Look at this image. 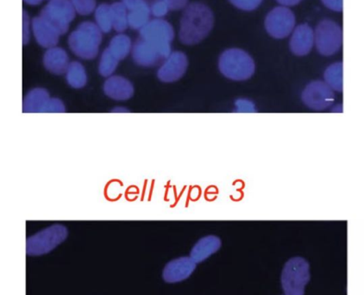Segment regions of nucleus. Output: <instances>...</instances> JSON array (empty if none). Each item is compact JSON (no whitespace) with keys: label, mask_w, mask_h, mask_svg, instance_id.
<instances>
[{"label":"nucleus","mask_w":364,"mask_h":295,"mask_svg":"<svg viewBox=\"0 0 364 295\" xmlns=\"http://www.w3.org/2000/svg\"><path fill=\"white\" fill-rule=\"evenodd\" d=\"M111 53L119 61L125 59L132 50V41L128 36L120 34L113 37L108 47Z\"/></svg>","instance_id":"23"},{"label":"nucleus","mask_w":364,"mask_h":295,"mask_svg":"<svg viewBox=\"0 0 364 295\" xmlns=\"http://www.w3.org/2000/svg\"><path fill=\"white\" fill-rule=\"evenodd\" d=\"M221 247V240L216 236H207L195 243L191 250L190 256L196 263L203 262L204 260L217 252Z\"/></svg>","instance_id":"20"},{"label":"nucleus","mask_w":364,"mask_h":295,"mask_svg":"<svg viewBox=\"0 0 364 295\" xmlns=\"http://www.w3.org/2000/svg\"><path fill=\"white\" fill-rule=\"evenodd\" d=\"M325 8L332 10L333 12L343 11V0H321Z\"/></svg>","instance_id":"30"},{"label":"nucleus","mask_w":364,"mask_h":295,"mask_svg":"<svg viewBox=\"0 0 364 295\" xmlns=\"http://www.w3.org/2000/svg\"><path fill=\"white\" fill-rule=\"evenodd\" d=\"M170 10L163 0H157L150 8L151 14L157 17V18H163V17L166 16Z\"/></svg>","instance_id":"29"},{"label":"nucleus","mask_w":364,"mask_h":295,"mask_svg":"<svg viewBox=\"0 0 364 295\" xmlns=\"http://www.w3.org/2000/svg\"><path fill=\"white\" fill-rule=\"evenodd\" d=\"M128 11V25L133 30H141L150 21V8L145 0H122Z\"/></svg>","instance_id":"16"},{"label":"nucleus","mask_w":364,"mask_h":295,"mask_svg":"<svg viewBox=\"0 0 364 295\" xmlns=\"http://www.w3.org/2000/svg\"><path fill=\"white\" fill-rule=\"evenodd\" d=\"M70 64V57L61 48H51L44 54L43 65L50 73L57 75L66 74Z\"/></svg>","instance_id":"19"},{"label":"nucleus","mask_w":364,"mask_h":295,"mask_svg":"<svg viewBox=\"0 0 364 295\" xmlns=\"http://www.w3.org/2000/svg\"><path fill=\"white\" fill-rule=\"evenodd\" d=\"M132 57L137 65L144 68L153 67L164 59L163 54L156 46L142 39L136 41L134 44Z\"/></svg>","instance_id":"15"},{"label":"nucleus","mask_w":364,"mask_h":295,"mask_svg":"<svg viewBox=\"0 0 364 295\" xmlns=\"http://www.w3.org/2000/svg\"><path fill=\"white\" fill-rule=\"evenodd\" d=\"M174 37L173 27L163 19L151 20L140 30V39L156 46L165 60L171 54V43Z\"/></svg>","instance_id":"6"},{"label":"nucleus","mask_w":364,"mask_h":295,"mask_svg":"<svg viewBox=\"0 0 364 295\" xmlns=\"http://www.w3.org/2000/svg\"><path fill=\"white\" fill-rule=\"evenodd\" d=\"M334 94L325 82L312 81L304 89L302 101L305 105L317 111L329 108L334 101Z\"/></svg>","instance_id":"10"},{"label":"nucleus","mask_w":364,"mask_h":295,"mask_svg":"<svg viewBox=\"0 0 364 295\" xmlns=\"http://www.w3.org/2000/svg\"><path fill=\"white\" fill-rule=\"evenodd\" d=\"M295 22V16L290 8L278 6L267 15L265 28L274 39H283L294 32Z\"/></svg>","instance_id":"9"},{"label":"nucleus","mask_w":364,"mask_h":295,"mask_svg":"<svg viewBox=\"0 0 364 295\" xmlns=\"http://www.w3.org/2000/svg\"><path fill=\"white\" fill-rule=\"evenodd\" d=\"M66 81L71 88H83L88 83V74L83 65L79 61H73L66 72Z\"/></svg>","instance_id":"21"},{"label":"nucleus","mask_w":364,"mask_h":295,"mask_svg":"<svg viewBox=\"0 0 364 295\" xmlns=\"http://www.w3.org/2000/svg\"><path fill=\"white\" fill-rule=\"evenodd\" d=\"M75 12L77 11L70 0H50L41 11L40 17L53 26L60 35H64L75 18Z\"/></svg>","instance_id":"8"},{"label":"nucleus","mask_w":364,"mask_h":295,"mask_svg":"<svg viewBox=\"0 0 364 295\" xmlns=\"http://www.w3.org/2000/svg\"><path fill=\"white\" fill-rule=\"evenodd\" d=\"M103 90L108 98L118 101H128L134 95V85L128 79L119 75L108 77L103 85Z\"/></svg>","instance_id":"14"},{"label":"nucleus","mask_w":364,"mask_h":295,"mask_svg":"<svg viewBox=\"0 0 364 295\" xmlns=\"http://www.w3.org/2000/svg\"><path fill=\"white\" fill-rule=\"evenodd\" d=\"M75 11L81 15H89L94 11L96 0H70Z\"/></svg>","instance_id":"27"},{"label":"nucleus","mask_w":364,"mask_h":295,"mask_svg":"<svg viewBox=\"0 0 364 295\" xmlns=\"http://www.w3.org/2000/svg\"><path fill=\"white\" fill-rule=\"evenodd\" d=\"M23 44H26L30 40V32H29V19L28 15L26 14V12L23 11Z\"/></svg>","instance_id":"32"},{"label":"nucleus","mask_w":364,"mask_h":295,"mask_svg":"<svg viewBox=\"0 0 364 295\" xmlns=\"http://www.w3.org/2000/svg\"><path fill=\"white\" fill-rule=\"evenodd\" d=\"M315 43V34L310 26L304 23L296 27L292 33L290 50L295 56L304 57L310 53Z\"/></svg>","instance_id":"13"},{"label":"nucleus","mask_w":364,"mask_h":295,"mask_svg":"<svg viewBox=\"0 0 364 295\" xmlns=\"http://www.w3.org/2000/svg\"><path fill=\"white\" fill-rule=\"evenodd\" d=\"M32 28L34 36L39 45L51 49L59 42V32L40 16L33 19Z\"/></svg>","instance_id":"18"},{"label":"nucleus","mask_w":364,"mask_h":295,"mask_svg":"<svg viewBox=\"0 0 364 295\" xmlns=\"http://www.w3.org/2000/svg\"><path fill=\"white\" fill-rule=\"evenodd\" d=\"M188 67V60L186 54L175 51L165 60L157 72V77L165 83H172L186 74Z\"/></svg>","instance_id":"11"},{"label":"nucleus","mask_w":364,"mask_h":295,"mask_svg":"<svg viewBox=\"0 0 364 295\" xmlns=\"http://www.w3.org/2000/svg\"><path fill=\"white\" fill-rule=\"evenodd\" d=\"M232 5L243 11L250 12L262 4L263 0H230Z\"/></svg>","instance_id":"28"},{"label":"nucleus","mask_w":364,"mask_h":295,"mask_svg":"<svg viewBox=\"0 0 364 295\" xmlns=\"http://www.w3.org/2000/svg\"><path fill=\"white\" fill-rule=\"evenodd\" d=\"M196 262L191 256H181L170 261L163 269V279L168 283H178L190 277L196 269Z\"/></svg>","instance_id":"12"},{"label":"nucleus","mask_w":364,"mask_h":295,"mask_svg":"<svg viewBox=\"0 0 364 295\" xmlns=\"http://www.w3.org/2000/svg\"><path fill=\"white\" fill-rule=\"evenodd\" d=\"M276 1L280 5L285 6V8H287V6H294L300 4L302 0H276Z\"/></svg>","instance_id":"33"},{"label":"nucleus","mask_w":364,"mask_h":295,"mask_svg":"<svg viewBox=\"0 0 364 295\" xmlns=\"http://www.w3.org/2000/svg\"><path fill=\"white\" fill-rule=\"evenodd\" d=\"M325 83L336 91L343 88V63H336L326 68L324 74Z\"/></svg>","instance_id":"24"},{"label":"nucleus","mask_w":364,"mask_h":295,"mask_svg":"<svg viewBox=\"0 0 364 295\" xmlns=\"http://www.w3.org/2000/svg\"><path fill=\"white\" fill-rule=\"evenodd\" d=\"M219 68L230 80L243 81L253 77L256 65L252 57L245 50L230 49L224 51L219 57Z\"/></svg>","instance_id":"3"},{"label":"nucleus","mask_w":364,"mask_h":295,"mask_svg":"<svg viewBox=\"0 0 364 295\" xmlns=\"http://www.w3.org/2000/svg\"><path fill=\"white\" fill-rule=\"evenodd\" d=\"M68 234V229L64 225H50L27 238L26 252L30 256L50 252L63 243Z\"/></svg>","instance_id":"5"},{"label":"nucleus","mask_w":364,"mask_h":295,"mask_svg":"<svg viewBox=\"0 0 364 295\" xmlns=\"http://www.w3.org/2000/svg\"><path fill=\"white\" fill-rule=\"evenodd\" d=\"M27 4L32 6H37L41 4L43 2V0H23Z\"/></svg>","instance_id":"34"},{"label":"nucleus","mask_w":364,"mask_h":295,"mask_svg":"<svg viewBox=\"0 0 364 295\" xmlns=\"http://www.w3.org/2000/svg\"><path fill=\"white\" fill-rule=\"evenodd\" d=\"M214 23V13L208 6L202 3H192L181 17L179 33L181 42L186 45L201 42L211 32Z\"/></svg>","instance_id":"1"},{"label":"nucleus","mask_w":364,"mask_h":295,"mask_svg":"<svg viewBox=\"0 0 364 295\" xmlns=\"http://www.w3.org/2000/svg\"><path fill=\"white\" fill-rule=\"evenodd\" d=\"M172 11H178L187 6L188 0H163Z\"/></svg>","instance_id":"31"},{"label":"nucleus","mask_w":364,"mask_h":295,"mask_svg":"<svg viewBox=\"0 0 364 295\" xmlns=\"http://www.w3.org/2000/svg\"><path fill=\"white\" fill-rule=\"evenodd\" d=\"M310 281V266L302 257L287 261L281 273V287L285 295H304L305 287Z\"/></svg>","instance_id":"4"},{"label":"nucleus","mask_w":364,"mask_h":295,"mask_svg":"<svg viewBox=\"0 0 364 295\" xmlns=\"http://www.w3.org/2000/svg\"><path fill=\"white\" fill-rule=\"evenodd\" d=\"M314 34L316 48L322 56H333L341 49L343 30L332 20L324 19L319 22Z\"/></svg>","instance_id":"7"},{"label":"nucleus","mask_w":364,"mask_h":295,"mask_svg":"<svg viewBox=\"0 0 364 295\" xmlns=\"http://www.w3.org/2000/svg\"><path fill=\"white\" fill-rule=\"evenodd\" d=\"M95 19L97 26L102 32L108 33L112 28L111 10L110 6L103 4L99 6L95 11Z\"/></svg>","instance_id":"26"},{"label":"nucleus","mask_w":364,"mask_h":295,"mask_svg":"<svg viewBox=\"0 0 364 295\" xmlns=\"http://www.w3.org/2000/svg\"><path fill=\"white\" fill-rule=\"evenodd\" d=\"M111 10L112 28L118 32H123L128 25V11L122 2L114 3L110 6Z\"/></svg>","instance_id":"22"},{"label":"nucleus","mask_w":364,"mask_h":295,"mask_svg":"<svg viewBox=\"0 0 364 295\" xmlns=\"http://www.w3.org/2000/svg\"><path fill=\"white\" fill-rule=\"evenodd\" d=\"M52 97L46 89L37 88L30 90L23 101V112L28 113H49Z\"/></svg>","instance_id":"17"},{"label":"nucleus","mask_w":364,"mask_h":295,"mask_svg":"<svg viewBox=\"0 0 364 295\" xmlns=\"http://www.w3.org/2000/svg\"><path fill=\"white\" fill-rule=\"evenodd\" d=\"M113 112H127V110L125 109H123V108H116L114 110H113Z\"/></svg>","instance_id":"35"},{"label":"nucleus","mask_w":364,"mask_h":295,"mask_svg":"<svg viewBox=\"0 0 364 295\" xmlns=\"http://www.w3.org/2000/svg\"><path fill=\"white\" fill-rule=\"evenodd\" d=\"M119 61L113 56L108 48L103 52L99 64V72L103 77H111L118 68Z\"/></svg>","instance_id":"25"},{"label":"nucleus","mask_w":364,"mask_h":295,"mask_svg":"<svg viewBox=\"0 0 364 295\" xmlns=\"http://www.w3.org/2000/svg\"><path fill=\"white\" fill-rule=\"evenodd\" d=\"M102 41V32L92 22H84L70 36L68 45L73 53L84 60L94 59Z\"/></svg>","instance_id":"2"}]
</instances>
